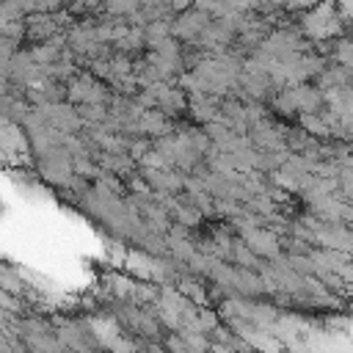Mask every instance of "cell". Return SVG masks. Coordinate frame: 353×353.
Masks as SVG:
<instances>
[{"label":"cell","instance_id":"6da1fadb","mask_svg":"<svg viewBox=\"0 0 353 353\" xmlns=\"http://www.w3.org/2000/svg\"><path fill=\"white\" fill-rule=\"evenodd\" d=\"M251 248H254V251H259V254H276V251H279L276 237H273V234H265V232L251 234Z\"/></svg>","mask_w":353,"mask_h":353}]
</instances>
